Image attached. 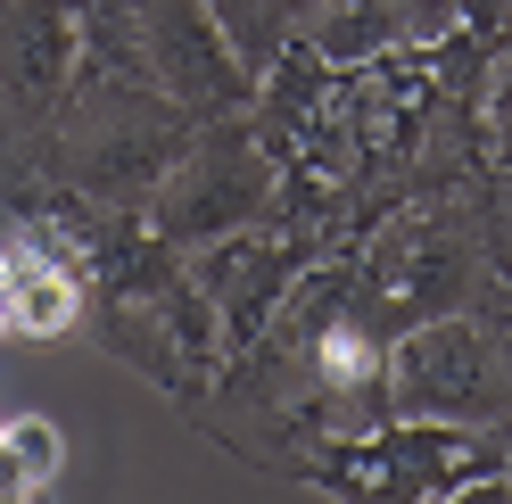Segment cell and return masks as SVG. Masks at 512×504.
I'll use <instances>...</instances> for the list:
<instances>
[{
  "label": "cell",
  "mask_w": 512,
  "mask_h": 504,
  "mask_svg": "<svg viewBox=\"0 0 512 504\" xmlns=\"http://www.w3.org/2000/svg\"><path fill=\"white\" fill-rule=\"evenodd\" d=\"M9 455H17V480H42L58 447H50V430H42V422H17V430H9Z\"/></svg>",
  "instance_id": "2"
},
{
  "label": "cell",
  "mask_w": 512,
  "mask_h": 504,
  "mask_svg": "<svg viewBox=\"0 0 512 504\" xmlns=\"http://www.w3.org/2000/svg\"><path fill=\"white\" fill-rule=\"evenodd\" d=\"M323 364H331V381H364L372 372V348L356 331H339V339H323Z\"/></svg>",
  "instance_id": "3"
},
{
  "label": "cell",
  "mask_w": 512,
  "mask_h": 504,
  "mask_svg": "<svg viewBox=\"0 0 512 504\" xmlns=\"http://www.w3.org/2000/svg\"><path fill=\"white\" fill-rule=\"evenodd\" d=\"M75 323V281L58 273L42 248H25V240H0V331H67Z\"/></svg>",
  "instance_id": "1"
}]
</instances>
